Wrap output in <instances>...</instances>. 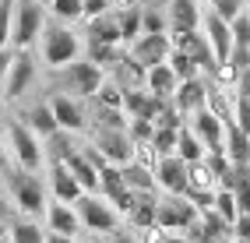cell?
<instances>
[{"label": "cell", "mask_w": 250, "mask_h": 243, "mask_svg": "<svg viewBox=\"0 0 250 243\" xmlns=\"http://www.w3.org/2000/svg\"><path fill=\"white\" fill-rule=\"evenodd\" d=\"M42 4L39 0H14V14H11V46L14 50H28L32 42L42 36Z\"/></svg>", "instance_id": "cell-1"}, {"label": "cell", "mask_w": 250, "mask_h": 243, "mask_svg": "<svg viewBox=\"0 0 250 243\" xmlns=\"http://www.w3.org/2000/svg\"><path fill=\"white\" fill-rule=\"evenodd\" d=\"M42 57L49 67H63V63H71L78 57V39H74V32L67 28H60V25H49L42 32Z\"/></svg>", "instance_id": "cell-2"}, {"label": "cell", "mask_w": 250, "mask_h": 243, "mask_svg": "<svg viewBox=\"0 0 250 243\" xmlns=\"http://www.w3.org/2000/svg\"><path fill=\"white\" fill-rule=\"evenodd\" d=\"M32 81H36V60H32L28 50H18L4 74V99H21Z\"/></svg>", "instance_id": "cell-3"}, {"label": "cell", "mask_w": 250, "mask_h": 243, "mask_svg": "<svg viewBox=\"0 0 250 243\" xmlns=\"http://www.w3.org/2000/svg\"><path fill=\"white\" fill-rule=\"evenodd\" d=\"M194 219H197V204L190 198H183V194H176V198L162 201L155 208V225L159 229H187Z\"/></svg>", "instance_id": "cell-4"}, {"label": "cell", "mask_w": 250, "mask_h": 243, "mask_svg": "<svg viewBox=\"0 0 250 243\" xmlns=\"http://www.w3.org/2000/svg\"><path fill=\"white\" fill-rule=\"evenodd\" d=\"M11 194H14V204H18L21 212H28V215H39V212H42L46 194H42L39 176H32V169L11 176Z\"/></svg>", "instance_id": "cell-5"}, {"label": "cell", "mask_w": 250, "mask_h": 243, "mask_svg": "<svg viewBox=\"0 0 250 243\" xmlns=\"http://www.w3.org/2000/svg\"><path fill=\"white\" fill-rule=\"evenodd\" d=\"M7 134H11V148H14V159H18V166L36 173V169H39V162H42L36 131H32L28 123H11V127H7Z\"/></svg>", "instance_id": "cell-6"}, {"label": "cell", "mask_w": 250, "mask_h": 243, "mask_svg": "<svg viewBox=\"0 0 250 243\" xmlns=\"http://www.w3.org/2000/svg\"><path fill=\"white\" fill-rule=\"evenodd\" d=\"M169 57V36L166 32H145V36L130 46V60H138L141 67H155V63H166Z\"/></svg>", "instance_id": "cell-7"}, {"label": "cell", "mask_w": 250, "mask_h": 243, "mask_svg": "<svg viewBox=\"0 0 250 243\" xmlns=\"http://www.w3.org/2000/svg\"><path fill=\"white\" fill-rule=\"evenodd\" d=\"M194 134L201 138V144L208 152H226V123L215 117L208 106L194 109Z\"/></svg>", "instance_id": "cell-8"}, {"label": "cell", "mask_w": 250, "mask_h": 243, "mask_svg": "<svg viewBox=\"0 0 250 243\" xmlns=\"http://www.w3.org/2000/svg\"><path fill=\"white\" fill-rule=\"evenodd\" d=\"M78 219H81V225H88L95 233H113L116 229V212L106 208L99 198H88V194L78 198Z\"/></svg>", "instance_id": "cell-9"}, {"label": "cell", "mask_w": 250, "mask_h": 243, "mask_svg": "<svg viewBox=\"0 0 250 243\" xmlns=\"http://www.w3.org/2000/svg\"><path fill=\"white\" fill-rule=\"evenodd\" d=\"M95 148L103 152L109 162H124L130 159V148H134V144H130V134L127 131H116V127H99V134H95Z\"/></svg>", "instance_id": "cell-10"}, {"label": "cell", "mask_w": 250, "mask_h": 243, "mask_svg": "<svg viewBox=\"0 0 250 243\" xmlns=\"http://www.w3.org/2000/svg\"><path fill=\"white\" fill-rule=\"evenodd\" d=\"M155 183H162L169 194H183L187 190V162L180 155H162L155 166Z\"/></svg>", "instance_id": "cell-11"}, {"label": "cell", "mask_w": 250, "mask_h": 243, "mask_svg": "<svg viewBox=\"0 0 250 243\" xmlns=\"http://www.w3.org/2000/svg\"><path fill=\"white\" fill-rule=\"evenodd\" d=\"M205 39H208L211 53H215V63L229 60V50H232V28H229V21H222L215 11L205 18Z\"/></svg>", "instance_id": "cell-12"}, {"label": "cell", "mask_w": 250, "mask_h": 243, "mask_svg": "<svg viewBox=\"0 0 250 243\" xmlns=\"http://www.w3.org/2000/svg\"><path fill=\"white\" fill-rule=\"evenodd\" d=\"M176 50H183L197 67H205V71H215V53H211V46L205 36H197V32H176Z\"/></svg>", "instance_id": "cell-13"}, {"label": "cell", "mask_w": 250, "mask_h": 243, "mask_svg": "<svg viewBox=\"0 0 250 243\" xmlns=\"http://www.w3.org/2000/svg\"><path fill=\"white\" fill-rule=\"evenodd\" d=\"M63 85L78 95H95L103 85V74H99V63H71V71L63 74Z\"/></svg>", "instance_id": "cell-14"}, {"label": "cell", "mask_w": 250, "mask_h": 243, "mask_svg": "<svg viewBox=\"0 0 250 243\" xmlns=\"http://www.w3.org/2000/svg\"><path fill=\"white\" fill-rule=\"evenodd\" d=\"M49 183H53L57 201H78L81 190H85L74 180V173L67 169V162H63V159H53V166H49Z\"/></svg>", "instance_id": "cell-15"}, {"label": "cell", "mask_w": 250, "mask_h": 243, "mask_svg": "<svg viewBox=\"0 0 250 243\" xmlns=\"http://www.w3.org/2000/svg\"><path fill=\"white\" fill-rule=\"evenodd\" d=\"M208 99V85L201 78H190V81H180L176 92H173V106L180 113H194V109H201Z\"/></svg>", "instance_id": "cell-16"}, {"label": "cell", "mask_w": 250, "mask_h": 243, "mask_svg": "<svg viewBox=\"0 0 250 243\" xmlns=\"http://www.w3.org/2000/svg\"><path fill=\"white\" fill-rule=\"evenodd\" d=\"M49 109H53L60 131H81V127H85V113H81V106L74 99H67V95H53Z\"/></svg>", "instance_id": "cell-17"}, {"label": "cell", "mask_w": 250, "mask_h": 243, "mask_svg": "<svg viewBox=\"0 0 250 243\" xmlns=\"http://www.w3.org/2000/svg\"><path fill=\"white\" fill-rule=\"evenodd\" d=\"M155 208L159 201L152 198V190H134V204H130V225H138V229H152L155 225Z\"/></svg>", "instance_id": "cell-18"}, {"label": "cell", "mask_w": 250, "mask_h": 243, "mask_svg": "<svg viewBox=\"0 0 250 243\" xmlns=\"http://www.w3.org/2000/svg\"><path fill=\"white\" fill-rule=\"evenodd\" d=\"M145 81H148V92L162 95V99H169V95L176 92V85H180V78L173 74L169 63H155V67H148L145 71Z\"/></svg>", "instance_id": "cell-19"}, {"label": "cell", "mask_w": 250, "mask_h": 243, "mask_svg": "<svg viewBox=\"0 0 250 243\" xmlns=\"http://www.w3.org/2000/svg\"><path fill=\"white\" fill-rule=\"evenodd\" d=\"M63 162H67V169L74 173V180L85 187V190H95V187H99V169L88 162L85 152H67V155H63Z\"/></svg>", "instance_id": "cell-20"}, {"label": "cell", "mask_w": 250, "mask_h": 243, "mask_svg": "<svg viewBox=\"0 0 250 243\" xmlns=\"http://www.w3.org/2000/svg\"><path fill=\"white\" fill-rule=\"evenodd\" d=\"M88 39L92 42H124V36H120V21H116V11L109 14H99V18H92V25H88Z\"/></svg>", "instance_id": "cell-21"}, {"label": "cell", "mask_w": 250, "mask_h": 243, "mask_svg": "<svg viewBox=\"0 0 250 243\" xmlns=\"http://www.w3.org/2000/svg\"><path fill=\"white\" fill-rule=\"evenodd\" d=\"M201 21V11H197V0H173L169 4V25L176 32H190Z\"/></svg>", "instance_id": "cell-22"}, {"label": "cell", "mask_w": 250, "mask_h": 243, "mask_svg": "<svg viewBox=\"0 0 250 243\" xmlns=\"http://www.w3.org/2000/svg\"><path fill=\"white\" fill-rule=\"evenodd\" d=\"M120 173H124V183L130 187V190H155V173L148 169V166H141V162H124L120 166Z\"/></svg>", "instance_id": "cell-23"}, {"label": "cell", "mask_w": 250, "mask_h": 243, "mask_svg": "<svg viewBox=\"0 0 250 243\" xmlns=\"http://www.w3.org/2000/svg\"><path fill=\"white\" fill-rule=\"evenodd\" d=\"M25 120H28V127L36 134H46V138H53L60 127H57V117H53V109H49V102H39V106H32L28 113H25Z\"/></svg>", "instance_id": "cell-24"}, {"label": "cell", "mask_w": 250, "mask_h": 243, "mask_svg": "<svg viewBox=\"0 0 250 243\" xmlns=\"http://www.w3.org/2000/svg\"><path fill=\"white\" fill-rule=\"evenodd\" d=\"M78 212H71L67 208V201H60V204H53L49 208V229L53 233H63V236H74L78 233Z\"/></svg>", "instance_id": "cell-25"}, {"label": "cell", "mask_w": 250, "mask_h": 243, "mask_svg": "<svg viewBox=\"0 0 250 243\" xmlns=\"http://www.w3.org/2000/svg\"><path fill=\"white\" fill-rule=\"evenodd\" d=\"M226 138H229V159L232 162H250V134H243L236 123L226 120Z\"/></svg>", "instance_id": "cell-26"}, {"label": "cell", "mask_w": 250, "mask_h": 243, "mask_svg": "<svg viewBox=\"0 0 250 243\" xmlns=\"http://www.w3.org/2000/svg\"><path fill=\"white\" fill-rule=\"evenodd\" d=\"M99 190H106V198H109V201L116 198V194H124V190H127L120 166H109V162H103V166H99Z\"/></svg>", "instance_id": "cell-27"}, {"label": "cell", "mask_w": 250, "mask_h": 243, "mask_svg": "<svg viewBox=\"0 0 250 243\" xmlns=\"http://www.w3.org/2000/svg\"><path fill=\"white\" fill-rule=\"evenodd\" d=\"M215 183H219V176L211 173V166L205 159L197 162H187V187H197V190H211Z\"/></svg>", "instance_id": "cell-28"}, {"label": "cell", "mask_w": 250, "mask_h": 243, "mask_svg": "<svg viewBox=\"0 0 250 243\" xmlns=\"http://www.w3.org/2000/svg\"><path fill=\"white\" fill-rule=\"evenodd\" d=\"M176 155H180L183 162L205 159V144H201V138L190 134V131H180V134H176Z\"/></svg>", "instance_id": "cell-29"}, {"label": "cell", "mask_w": 250, "mask_h": 243, "mask_svg": "<svg viewBox=\"0 0 250 243\" xmlns=\"http://www.w3.org/2000/svg\"><path fill=\"white\" fill-rule=\"evenodd\" d=\"M116 21H120V36L127 42H134V36H141V7H124V11H116Z\"/></svg>", "instance_id": "cell-30"}, {"label": "cell", "mask_w": 250, "mask_h": 243, "mask_svg": "<svg viewBox=\"0 0 250 243\" xmlns=\"http://www.w3.org/2000/svg\"><path fill=\"white\" fill-rule=\"evenodd\" d=\"M7 240L11 243H46V236H42V229H39L36 222H14L11 233H7Z\"/></svg>", "instance_id": "cell-31"}, {"label": "cell", "mask_w": 250, "mask_h": 243, "mask_svg": "<svg viewBox=\"0 0 250 243\" xmlns=\"http://www.w3.org/2000/svg\"><path fill=\"white\" fill-rule=\"evenodd\" d=\"M166 63L173 67V74H176L180 81H190V78H197V71H201V67H197V63H194L187 53H183V50L169 53V57H166Z\"/></svg>", "instance_id": "cell-32"}, {"label": "cell", "mask_w": 250, "mask_h": 243, "mask_svg": "<svg viewBox=\"0 0 250 243\" xmlns=\"http://www.w3.org/2000/svg\"><path fill=\"white\" fill-rule=\"evenodd\" d=\"M176 134H180L176 127H155V134H152V148L159 152V159L176 152Z\"/></svg>", "instance_id": "cell-33"}, {"label": "cell", "mask_w": 250, "mask_h": 243, "mask_svg": "<svg viewBox=\"0 0 250 243\" xmlns=\"http://www.w3.org/2000/svg\"><path fill=\"white\" fill-rule=\"evenodd\" d=\"M211 208H215V212H219L229 225L236 222V215H240V212H236V198H232V190H229V187H222L219 194H215V204H211Z\"/></svg>", "instance_id": "cell-34"}, {"label": "cell", "mask_w": 250, "mask_h": 243, "mask_svg": "<svg viewBox=\"0 0 250 243\" xmlns=\"http://www.w3.org/2000/svg\"><path fill=\"white\" fill-rule=\"evenodd\" d=\"M49 7L60 21H78L81 18V0H49Z\"/></svg>", "instance_id": "cell-35"}, {"label": "cell", "mask_w": 250, "mask_h": 243, "mask_svg": "<svg viewBox=\"0 0 250 243\" xmlns=\"http://www.w3.org/2000/svg\"><path fill=\"white\" fill-rule=\"evenodd\" d=\"M229 28H232V42L236 46H250V14L247 11H240L236 18L229 21Z\"/></svg>", "instance_id": "cell-36"}, {"label": "cell", "mask_w": 250, "mask_h": 243, "mask_svg": "<svg viewBox=\"0 0 250 243\" xmlns=\"http://www.w3.org/2000/svg\"><path fill=\"white\" fill-rule=\"evenodd\" d=\"M11 14L14 0H0V46H11Z\"/></svg>", "instance_id": "cell-37"}, {"label": "cell", "mask_w": 250, "mask_h": 243, "mask_svg": "<svg viewBox=\"0 0 250 243\" xmlns=\"http://www.w3.org/2000/svg\"><path fill=\"white\" fill-rule=\"evenodd\" d=\"M152 134H155V123L148 117H134V123H130V138L141 144V141H152Z\"/></svg>", "instance_id": "cell-38"}, {"label": "cell", "mask_w": 250, "mask_h": 243, "mask_svg": "<svg viewBox=\"0 0 250 243\" xmlns=\"http://www.w3.org/2000/svg\"><path fill=\"white\" fill-rule=\"evenodd\" d=\"M211 4H215V14H219L222 21H232L243 11V0H211Z\"/></svg>", "instance_id": "cell-39"}, {"label": "cell", "mask_w": 250, "mask_h": 243, "mask_svg": "<svg viewBox=\"0 0 250 243\" xmlns=\"http://www.w3.org/2000/svg\"><path fill=\"white\" fill-rule=\"evenodd\" d=\"M92 63H113L116 60V46L113 42H92Z\"/></svg>", "instance_id": "cell-40"}, {"label": "cell", "mask_w": 250, "mask_h": 243, "mask_svg": "<svg viewBox=\"0 0 250 243\" xmlns=\"http://www.w3.org/2000/svg\"><path fill=\"white\" fill-rule=\"evenodd\" d=\"M113 4H109V0H81V18H99V14H106Z\"/></svg>", "instance_id": "cell-41"}, {"label": "cell", "mask_w": 250, "mask_h": 243, "mask_svg": "<svg viewBox=\"0 0 250 243\" xmlns=\"http://www.w3.org/2000/svg\"><path fill=\"white\" fill-rule=\"evenodd\" d=\"M141 32H166V18L159 11H141Z\"/></svg>", "instance_id": "cell-42"}, {"label": "cell", "mask_w": 250, "mask_h": 243, "mask_svg": "<svg viewBox=\"0 0 250 243\" xmlns=\"http://www.w3.org/2000/svg\"><path fill=\"white\" fill-rule=\"evenodd\" d=\"M229 63H232L236 71H247V67H250V46H236V42H232V50H229Z\"/></svg>", "instance_id": "cell-43"}, {"label": "cell", "mask_w": 250, "mask_h": 243, "mask_svg": "<svg viewBox=\"0 0 250 243\" xmlns=\"http://www.w3.org/2000/svg\"><path fill=\"white\" fill-rule=\"evenodd\" d=\"M95 95L103 99V106H113V109H116V106H124V92H120V88H113V85H109V88L99 85V92H95Z\"/></svg>", "instance_id": "cell-44"}, {"label": "cell", "mask_w": 250, "mask_h": 243, "mask_svg": "<svg viewBox=\"0 0 250 243\" xmlns=\"http://www.w3.org/2000/svg\"><path fill=\"white\" fill-rule=\"evenodd\" d=\"M232 229H236V240H243V243H250V212H243V215H236V222H232Z\"/></svg>", "instance_id": "cell-45"}, {"label": "cell", "mask_w": 250, "mask_h": 243, "mask_svg": "<svg viewBox=\"0 0 250 243\" xmlns=\"http://www.w3.org/2000/svg\"><path fill=\"white\" fill-rule=\"evenodd\" d=\"M145 240H148V243H190V240H180V236H162V233H159V225L145 229Z\"/></svg>", "instance_id": "cell-46"}, {"label": "cell", "mask_w": 250, "mask_h": 243, "mask_svg": "<svg viewBox=\"0 0 250 243\" xmlns=\"http://www.w3.org/2000/svg\"><path fill=\"white\" fill-rule=\"evenodd\" d=\"M11 60H14V50H11V46H0V81H4V74H7V67H11Z\"/></svg>", "instance_id": "cell-47"}, {"label": "cell", "mask_w": 250, "mask_h": 243, "mask_svg": "<svg viewBox=\"0 0 250 243\" xmlns=\"http://www.w3.org/2000/svg\"><path fill=\"white\" fill-rule=\"evenodd\" d=\"M106 243H134V233H127V229H113V236Z\"/></svg>", "instance_id": "cell-48"}, {"label": "cell", "mask_w": 250, "mask_h": 243, "mask_svg": "<svg viewBox=\"0 0 250 243\" xmlns=\"http://www.w3.org/2000/svg\"><path fill=\"white\" fill-rule=\"evenodd\" d=\"M46 243H74L71 236H63V233H53V229H49V240Z\"/></svg>", "instance_id": "cell-49"}, {"label": "cell", "mask_w": 250, "mask_h": 243, "mask_svg": "<svg viewBox=\"0 0 250 243\" xmlns=\"http://www.w3.org/2000/svg\"><path fill=\"white\" fill-rule=\"evenodd\" d=\"M109 4H113L116 11H124V7H134V4H138V0H109Z\"/></svg>", "instance_id": "cell-50"}, {"label": "cell", "mask_w": 250, "mask_h": 243, "mask_svg": "<svg viewBox=\"0 0 250 243\" xmlns=\"http://www.w3.org/2000/svg\"><path fill=\"white\" fill-rule=\"evenodd\" d=\"M7 169V155H4V148H0V173Z\"/></svg>", "instance_id": "cell-51"}, {"label": "cell", "mask_w": 250, "mask_h": 243, "mask_svg": "<svg viewBox=\"0 0 250 243\" xmlns=\"http://www.w3.org/2000/svg\"><path fill=\"white\" fill-rule=\"evenodd\" d=\"M0 240H7V225H4V219H0Z\"/></svg>", "instance_id": "cell-52"}, {"label": "cell", "mask_w": 250, "mask_h": 243, "mask_svg": "<svg viewBox=\"0 0 250 243\" xmlns=\"http://www.w3.org/2000/svg\"><path fill=\"white\" fill-rule=\"evenodd\" d=\"M0 120H4V92H0Z\"/></svg>", "instance_id": "cell-53"}, {"label": "cell", "mask_w": 250, "mask_h": 243, "mask_svg": "<svg viewBox=\"0 0 250 243\" xmlns=\"http://www.w3.org/2000/svg\"><path fill=\"white\" fill-rule=\"evenodd\" d=\"M243 11H247V14H250V0H243Z\"/></svg>", "instance_id": "cell-54"}, {"label": "cell", "mask_w": 250, "mask_h": 243, "mask_svg": "<svg viewBox=\"0 0 250 243\" xmlns=\"http://www.w3.org/2000/svg\"><path fill=\"white\" fill-rule=\"evenodd\" d=\"M39 4H49V0H39Z\"/></svg>", "instance_id": "cell-55"}, {"label": "cell", "mask_w": 250, "mask_h": 243, "mask_svg": "<svg viewBox=\"0 0 250 243\" xmlns=\"http://www.w3.org/2000/svg\"><path fill=\"white\" fill-rule=\"evenodd\" d=\"M0 243H11V240H0Z\"/></svg>", "instance_id": "cell-56"}]
</instances>
